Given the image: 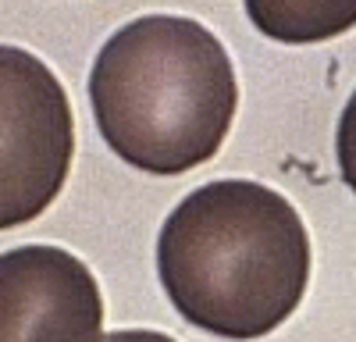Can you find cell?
I'll list each match as a JSON object with an SVG mask.
<instances>
[{"mask_svg":"<svg viewBox=\"0 0 356 342\" xmlns=\"http://www.w3.org/2000/svg\"><path fill=\"white\" fill-rule=\"evenodd\" d=\"M72 154L75 118L61 79L36 54L0 43V232L54 204Z\"/></svg>","mask_w":356,"mask_h":342,"instance_id":"3957f363","label":"cell"},{"mask_svg":"<svg viewBox=\"0 0 356 342\" xmlns=\"http://www.w3.org/2000/svg\"><path fill=\"white\" fill-rule=\"evenodd\" d=\"M89 104L100 136L125 164L182 175L228 139L239 82L207 25L182 15H143L100 47Z\"/></svg>","mask_w":356,"mask_h":342,"instance_id":"7a4b0ae2","label":"cell"},{"mask_svg":"<svg viewBox=\"0 0 356 342\" xmlns=\"http://www.w3.org/2000/svg\"><path fill=\"white\" fill-rule=\"evenodd\" d=\"M104 342H175V339L154 328H125V332H107Z\"/></svg>","mask_w":356,"mask_h":342,"instance_id":"52a82bcc","label":"cell"},{"mask_svg":"<svg viewBox=\"0 0 356 342\" xmlns=\"http://www.w3.org/2000/svg\"><path fill=\"white\" fill-rule=\"evenodd\" d=\"M335 154H339V171L342 182L356 193V90L342 107L339 118V136H335Z\"/></svg>","mask_w":356,"mask_h":342,"instance_id":"8992f818","label":"cell"},{"mask_svg":"<svg viewBox=\"0 0 356 342\" xmlns=\"http://www.w3.org/2000/svg\"><path fill=\"white\" fill-rule=\"evenodd\" d=\"M253 28L278 43H324L356 28V0H243Z\"/></svg>","mask_w":356,"mask_h":342,"instance_id":"5b68a950","label":"cell"},{"mask_svg":"<svg viewBox=\"0 0 356 342\" xmlns=\"http://www.w3.org/2000/svg\"><path fill=\"white\" fill-rule=\"evenodd\" d=\"M157 275L182 318L228 342L275 332L310 282L307 225L282 193L250 179L193 189L157 236Z\"/></svg>","mask_w":356,"mask_h":342,"instance_id":"6da1fadb","label":"cell"},{"mask_svg":"<svg viewBox=\"0 0 356 342\" xmlns=\"http://www.w3.org/2000/svg\"><path fill=\"white\" fill-rule=\"evenodd\" d=\"M100 285L75 253L29 243L0 253V342H104Z\"/></svg>","mask_w":356,"mask_h":342,"instance_id":"277c9868","label":"cell"}]
</instances>
